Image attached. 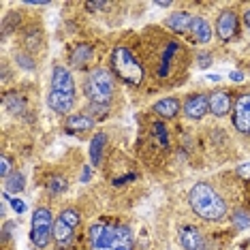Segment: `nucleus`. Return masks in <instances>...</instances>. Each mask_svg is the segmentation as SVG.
<instances>
[{"instance_id": "obj_28", "label": "nucleus", "mask_w": 250, "mask_h": 250, "mask_svg": "<svg viewBox=\"0 0 250 250\" xmlns=\"http://www.w3.org/2000/svg\"><path fill=\"white\" fill-rule=\"evenodd\" d=\"M209 62H212V56H209V54H206V56L199 54V56H197V66H201V69L209 66Z\"/></svg>"}, {"instance_id": "obj_33", "label": "nucleus", "mask_w": 250, "mask_h": 250, "mask_svg": "<svg viewBox=\"0 0 250 250\" xmlns=\"http://www.w3.org/2000/svg\"><path fill=\"white\" fill-rule=\"evenodd\" d=\"M244 24H246V28H250V9L244 13Z\"/></svg>"}, {"instance_id": "obj_8", "label": "nucleus", "mask_w": 250, "mask_h": 250, "mask_svg": "<svg viewBox=\"0 0 250 250\" xmlns=\"http://www.w3.org/2000/svg\"><path fill=\"white\" fill-rule=\"evenodd\" d=\"M240 32V24H237V15L233 11H225L216 20V35L220 41H231L233 37Z\"/></svg>"}, {"instance_id": "obj_25", "label": "nucleus", "mask_w": 250, "mask_h": 250, "mask_svg": "<svg viewBox=\"0 0 250 250\" xmlns=\"http://www.w3.org/2000/svg\"><path fill=\"white\" fill-rule=\"evenodd\" d=\"M11 173H13V165H11L9 156H2V158H0V175L7 180Z\"/></svg>"}, {"instance_id": "obj_4", "label": "nucleus", "mask_w": 250, "mask_h": 250, "mask_svg": "<svg viewBox=\"0 0 250 250\" xmlns=\"http://www.w3.org/2000/svg\"><path fill=\"white\" fill-rule=\"evenodd\" d=\"M86 96L92 105H109L113 96V77L107 69H94L86 77Z\"/></svg>"}, {"instance_id": "obj_32", "label": "nucleus", "mask_w": 250, "mask_h": 250, "mask_svg": "<svg viewBox=\"0 0 250 250\" xmlns=\"http://www.w3.org/2000/svg\"><path fill=\"white\" fill-rule=\"evenodd\" d=\"M231 79H233V82H242L244 75H242L240 71H233V73H231Z\"/></svg>"}, {"instance_id": "obj_5", "label": "nucleus", "mask_w": 250, "mask_h": 250, "mask_svg": "<svg viewBox=\"0 0 250 250\" xmlns=\"http://www.w3.org/2000/svg\"><path fill=\"white\" fill-rule=\"evenodd\" d=\"M54 225H56V220L49 209H45V208L35 209L32 225H30V240L37 248H45L49 244V240L54 235Z\"/></svg>"}, {"instance_id": "obj_31", "label": "nucleus", "mask_w": 250, "mask_h": 250, "mask_svg": "<svg viewBox=\"0 0 250 250\" xmlns=\"http://www.w3.org/2000/svg\"><path fill=\"white\" fill-rule=\"evenodd\" d=\"M86 7H88V11H99V9L107 7V4H105V2H88Z\"/></svg>"}, {"instance_id": "obj_17", "label": "nucleus", "mask_w": 250, "mask_h": 250, "mask_svg": "<svg viewBox=\"0 0 250 250\" xmlns=\"http://www.w3.org/2000/svg\"><path fill=\"white\" fill-rule=\"evenodd\" d=\"M152 111L158 113L161 118H175L180 111V103H178V99H171V96L169 99H161L158 103H154Z\"/></svg>"}, {"instance_id": "obj_10", "label": "nucleus", "mask_w": 250, "mask_h": 250, "mask_svg": "<svg viewBox=\"0 0 250 250\" xmlns=\"http://www.w3.org/2000/svg\"><path fill=\"white\" fill-rule=\"evenodd\" d=\"M47 105L49 109L60 113V116H66L73 105H75V94H66V92H56V90H49L47 94Z\"/></svg>"}, {"instance_id": "obj_15", "label": "nucleus", "mask_w": 250, "mask_h": 250, "mask_svg": "<svg viewBox=\"0 0 250 250\" xmlns=\"http://www.w3.org/2000/svg\"><path fill=\"white\" fill-rule=\"evenodd\" d=\"M192 18L195 15H190V13H186V11H178V13H173V15H169L167 18V24L169 28H171L173 32H178V35H184V32H190V24H192Z\"/></svg>"}, {"instance_id": "obj_26", "label": "nucleus", "mask_w": 250, "mask_h": 250, "mask_svg": "<svg viewBox=\"0 0 250 250\" xmlns=\"http://www.w3.org/2000/svg\"><path fill=\"white\" fill-rule=\"evenodd\" d=\"M235 173L240 175V178H244V180H250V163L237 165V167H235Z\"/></svg>"}, {"instance_id": "obj_23", "label": "nucleus", "mask_w": 250, "mask_h": 250, "mask_svg": "<svg viewBox=\"0 0 250 250\" xmlns=\"http://www.w3.org/2000/svg\"><path fill=\"white\" fill-rule=\"evenodd\" d=\"M66 186H69V182H66L62 175H54L52 180H49V184H47V188L49 192H54V195H58V192H64L66 190Z\"/></svg>"}, {"instance_id": "obj_19", "label": "nucleus", "mask_w": 250, "mask_h": 250, "mask_svg": "<svg viewBox=\"0 0 250 250\" xmlns=\"http://www.w3.org/2000/svg\"><path fill=\"white\" fill-rule=\"evenodd\" d=\"M90 58H92V47H90V45H79L71 56V64L75 66V69H83L90 62Z\"/></svg>"}, {"instance_id": "obj_1", "label": "nucleus", "mask_w": 250, "mask_h": 250, "mask_svg": "<svg viewBox=\"0 0 250 250\" xmlns=\"http://www.w3.org/2000/svg\"><path fill=\"white\" fill-rule=\"evenodd\" d=\"M90 250H133V233L124 225L94 223L88 229Z\"/></svg>"}, {"instance_id": "obj_3", "label": "nucleus", "mask_w": 250, "mask_h": 250, "mask_svg": "<svg viewBox=\"0 0 250 250\" xmlns=\"http://www.w3.org/2000/svg\"><path fill=\"white\" fill-rule=\"evenodd\" d=\"M111 69L116 77L128 86H139L144 82V66L126 47H116L111 52Z\"/></svg>"}, {"instance_id": "obj_7", "label": "nucleus", "mask_w": 250, "mask_h": 250, "mask_svg": "<svg viewBox=\"0 0 250 250\" xmlns=\"http://www.w3.org/2000/svg\"><path fill=\"white\" fill-rule=\"evenodd\" d=\"M233 126L242 135H250V92L237 96L233 105Z\"/></svg>"}, {"instance_id": "obj_14", "label": "nucleus", "mask_w": 250, "mask_h": 250, "mask_svg": "<svg viewBox=\"0 0 250 250\" xmlns=\"http://www.w3.org/2000/svg\"><path fill=\"white\" fill-rule=\"evenodd\" d=\"M94 126V120L86 113H75V116H69L66 118V124L64 128L69 130V133L77 135V133H88V130H92Z\"/></svg>"}, {"instance_id": "obj_21", "label": "nucleus", "mask_w": 250, "mask_h": 250, "mask_svg": "<svg viewBox=\"0 0 250 250\" xmlns=\"http://www.w3.org/2000/svg\"><path fill=\"white\" fill-rule=\"evenodd\" d=\"M178 52V43H169L167 45V49H165V54H163V62H161V69H158V75L165 77L169 73V69H171V58H173V54Z\"/></svg>"}, {"instance_id": "obj_11", "label": "nucleus", "mask_w": 250, "mask_h": 250, "mask_svg": "<svg viewBox=\"0 0 250 250\" xmlns=\"http://www.w3.org/2000/svg\"><path fill=\"white\" fill-rule=\"evenodd\" d=\"M208 111H209V96H206V94L190 96L184 105V113H186V118H190V120H201Z\"/></svg>"}, {"instance_id": "obj_30", "label": "nucleus", "mask_w": 250, "mask_h": 250, "mask_svg": "<svg viewBox=\"0 0 250 250\" xmlns=\"http://www.w3.org/2000/svg\"><path fill=\"white\" fill-rule=\"evenodd\" d=\"M154 130L158 133V139H161V144L167 146V135H165V126H163V124H154Z\"/></svg>"}, {"instance_id": "obj_34", "label": "nucleus", "mask_w": 250, "mask_h": 250, "mask_svg": "<svg viewBox=\"0 0 250 250\" xmlns=\"http://www.w3.org/2000/svg\"><path fill=\"white\" fill-rule=\"evenodd\" d=\"M82 180H90V169L88 167H86V171L82 173Z\"/></svg>"}, {"instance_id": "obj_18", "label": "nucleus", "mask_w": 250, "mask_h": 250, "mask_svg": "<svg viewBox=\"0 0 250 250\" xmlns=\"http://www.w3.org/2000/svg\"><path fill=\"white\" fill-rule=\"evenodd\" d=\"M105 133H96L92 141H90V161H92V165H99L101 158H103V150H105Z\"/></svg>"}, {"instance_id": "obj_27", "label": "nucleus", "mask_w": 250, "mask_h": 250, "mask_svg": "<svg viewBox=\"0 0 250 250\" xmlns=\"http://www.w3.org/2000/svg\"><path fill=\"white\" fill-rule=\"evenodd\" d=\"M15 60H18L20 64H21V66H24V69H26V71H32V69H35V60H28L24 54H20V56H18V58H15Z\"/></svg>"}, {"instance_id": "obj_9", "label": "nucleus", "mask_w": 250, "mask_h": 250, "mask_svg": "<svg viewBox=\"0 0 250 250\" xmlns=\"http://www.w3.org/2000/svg\"><path fill=\"white\" fill-rule=\"evenodd\" d=\"M52 90L56 92H66V94H75V79H73L71 71L66 66H54L52 73Z\"/></svg>"}, {"instance_id": "obj_13", "label": "nucleus", "mask_w": 250, "mask_h": 250, "mask_svg": "<svg viewBox=\"0 0 250 250\" xmlns=\"http://www.w3.org/2000/svg\"><path fill=\"white\" fill-rule=\"evenodd\" d=\"M180 244L184 250H201L203 237L195 227H182L180 229Z\"/></svg>"}, {"instance_id": "obj_16", "label": "nucleus", "mask_w": 250, "mask_h": 250, "mask_svg": "<svg viewBox=\"0 0 250 250\" xmlns=\"http://www.w3.org/2000/svg\"><path fill=\"white\" fill-rule=\"evenodd\" d=\"M190 35L195 37L197 43H208L209 39H212V28H209L208 20H203V18H192Z\"/></svg>"}, {"instance_id": "obj_22", "label": "nucleus", "mask_w": 250, "mask_h": 250, "mask_svg": "<svg viewBox=\"0 0 250 250\" xmlns=\"http://www.w3.org/2000/svg\"><path fill=\"white\" fill-rule=\"evenodd\" d=\"M4 105L9 107L11 113H21L24 111V99L18 94H7V99H4Z\"/></svg>"}, {"instance_id": "obj_20", "label": "nucleus", "mask_w": 250, "mask_h": 250, "mask_svg": "<svg viewBox=\"0 0 250 250\" xmlns=\"http://www.w3.org/2000/svg\"><path fill=\"white\" fill-rule=\"evenodd\" d=\"M24 186H26V180H24V175H21L20 171H13L7 180H4V190L7 192H21L24 190Z\"/></svg>"}, {"instance_id": "obj_2", "label": "nucleus", "mask_w": 250, "mask_h": 250, "mask_svg": "<svg viewBox=\"0 0 250 250\" xmlns=\"http://www.w3.org/2000/svg\"><path fill=\"white\" fill-rule=\"evenodd\" d=\"M188 203L199 218L209 220V223H218L227 216V203L225 199L216 192L212 186L206 182L195 184L188 192Z\"/></svg>"}, {"instance_id": "obj_12", "label": "nucleus", "mask_w": 250, "mask_h": 250, "mask_svg": "<svg viewBox=\"0 0 250 250\" xmlns=\"http://www.w3.org/2000/svg\"><path fill=\"white\" fill-rule=\"evenodd\" d=\"M231 107H233L231 96L227 92H220L218 90V92H214L209 96V111H212L216 118H225L227 113L231 111Z\"/></svg>"}, {"instance_id": "obj_6", "label": "nucleus", "mask_w": 250, "mask_h": 250, "mask_svg": "<svg viewBox=\"0 0 250 250\" xmlns=\"http://www.w3.org/2000/svg\"><path fill=\"white\" fill-rule=\"evenodd\" d=\"M79 225V214L75 209H62L60 216L56 218L54 225V240L58 244V248H69L75 237V227Z\"/></svg>"}, {"instance_id": "obj_29", "label": "nucleus", "mask_w": 250, "mask_h": 250, "mask_svg": "<svg viewBox=\"0 0 250 250\" xmlns=\"http://www.w3.org/2000/svg\"><path fill=\"white\" fill-rule=\"evenodd\" d=\"M11 208H13L18 214H24V212H26L24 201H20V199H11Z\"/></svg>"}, {"instance_id": "obj_24", "label": "nucleus", "mask_w": 250, "mask_h": 250, "mask_svg": "<svg viewBox=\"0 0 250 250\" xmlns=\"http://www.w3.org/2000/svg\"><path fill=\"white\" fill-rule=\"evenodd\" d=\"M233 225H235L237 229H248V227H250V214L237 209V212L233 214Z\"/></svg>"}]
</instances>
